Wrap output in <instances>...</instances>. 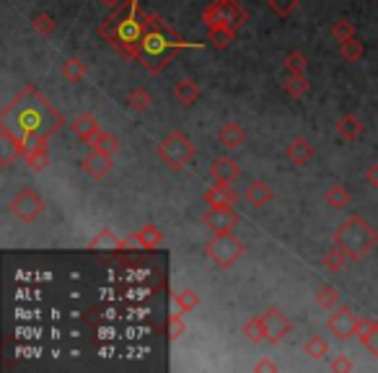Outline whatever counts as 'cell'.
I'll use <instances>...</instances> for the list:
<instances>
[{"label":"cell","instance_id":"21","mask_svg":"<svg viewBox=\"0 0 378 373\" xmlns=\"http://www.w3.org/2000/svg\"><path fill=\"white\" fill-rule=\"evenodd\" d=\"M285 153L295 166H306V163H311V159H314V148H311V143L303 140V137H293V140L287 143Z\"/></svg>","mask_w":378,"mask_h":373},{"label":"cell","instance_id":"22","mask_svg":"<svg viewBox=\"0 0 378 373\" xmlns=\"http://www.w3.org/2000/svg\"><path fill=\"white\" fill-rule=\"evenodd\" d=\"M60 73L65 81H70V84H78V81H84L86 73H88V68H86V62L81 60V57H65V60L60 62Z\"/></svg>","mask_w":378,"mask_h":373},{"label":"cell","instance_id":"8","mask_svg":"<svg viewBox=\"0 0 378 373\" xmlns=\"http://www.w3.org/2000/svg\"><path fill=\"white\" fill-rule=\"evenodd\" d=\"M8 210H11L21 223H34L39 215L45 213V202H42V197H39L34 190H21L13 195Z\"/></svg>","mask_w":378,"mask_h":373},{"label":"cell","instance_id":"45","mask_svg":"<svg viewBox=\"0 0 378 373\" xmlns=\"http://www.w3.org/2000/svg\"><path fill=\"white\" fill-rule=\"evenodd\" d=\"M365 348H368V352H371L373 358L378 360V319H376V329H373L371 340H368V343H365Z\"/></svg>","mask_w":378,"mask_h":373},{"label":"cell","instance_id":"10","mask_svg":"<svg viewBox=\"0 0 378 373\" xmlns=\"http://www.w3.org/2000/svg\"><path fill=\"white\" fill-rule=\"evenodd\" d=\"M326 329L332 332L340 343H345V340H350V337H355V329H357V316L353 314V309L350 306H337L332 311V316L326 319Z\"/></svg>","mask_w":378,"mask_h":373},{"label":"cell","instance_id":"28","mask_svg":"<svg viewBox=\"0 0 378 373\" xmlns=\"http://www.w3.org/2000/svg\"><path fill=\"white\" fill-rule=\"evenodd\" d=\"M311 84L306 76H298V73H287L285 78V93L287 96H293V99H303L306 93H309Z\"/></svg>","mask_w":378,"mask_h":373},{"label":"cell","instance_id":"23","mask_svg":"<svg viewBox=\"0 0 378 373\" xmlns=\"http://www.w3.org/2000/svg\"><path fill=\"white\" fill-rule=\"evenodd\" d=\"M363 120L355 115H345L337 120V132H340V137H345V140H357V137L363 135Z\"/></svg>","mask_w":378,"mask_h":373},{"label":"cell","instance_id":"42","mask_svg":"<svg viewBox=\"0 0 378 373\" xmlns=\"http://www.w3.org/2000/svg\"><path fill=\"white\" fill-rule=\"evenodd\" d=\"M270 8H273L280 18H287L290 13L298 11V0H270Z\"/></svg>","mask_w":378,"mask_h":373},{"label":"cell","instance_id":"47","mask_svg":"<svg viewBox=\"0 0 378 373\" xmlns=\"http://www.w3.org/2000/svg\"><path fill=\"white\" fill-rule=\"evenodd\" d=\"M254 371H277V363L275 360H259L257 366H254Z\"/></svg>","mask_w":378,"mask_h":373},{"label":"cell","instance_id":"18","mask_svg":"<svg viewBox=\"0 0 378 373\" xmlns=\"http://www.w3.org/2000/svg\"><path fill=\"white\" fill-rule=\"evenodd\" d=\"M275 197V192L270 190V184L262 182V179H254V182H249V187H246V192H244V200L249 202L251 207H265L270 205Z\"/></svg>","mask_w":378,"mask_h":373},{"label":"cell","instance_id":"39","mask_svg":"<svg viewBox=\"0 0 378 373\" xmlns=\"http://www.w3.org/2000/svg\"><path fill=\"white\" fill-rule=\"evenodd\" d=\"M96 34L101 39H104V42H109V45H112L114 42V34H117V11H112V13L106 16L104 21L98 23L96 26Z\"/></svg>","mask_w":378,"mask_h":373},{"label":"cell","instance_id":"16","mask_svg":"<svg viewBox=\"0 0 378 373\" xmlns=\"http://www.w3.org/2000/svg\"><path fill=\"white\" fill-rule=\"evenodd\" d=\"M210 174L215 182H223V184H234L239 176H241V166H239V161L228 159V156H220V159L212 161V168Z\"/></svg>","mask_w":378,"mask_h":373},{"label":"cell","instance_id":"3","mask_svg":"<svg viewBox=\"0 0 378 373\" xmlns=\"http://www.w3.org/2000/svg\"><path fill=\"white\" fill-rule=\"evenodd\" d=\"M334 244L345 251V257L350 262H360L378 244V234L363 215H350L348 221L334 231Z\"/></svg>","mask_w":378,"mask_h":373},{"label":"cell","instance_id":"36","mask_svg":"<svg viewBox=\"0 0 378 373\" xmlns=\"http://www.w3.org/2000/svg\"><path fill=\"white\" fill-rule=\"evenodd\" d=\"M184 335H187V321H184L182 311H174L168 316V340H171V343H179Z\"/></svg>","mask_w":378,"mask_h":373},{"label":"cell","instance_id":"5","mask_svg":"<svg viewBox=\"0 0 378 373\" xmlns=\"http://www.w3.org/2000/svg\"><path fill=\"white\" fill-rule=\"evenodd\" d=\"M156 153H159L161 163H166V168H171V171H182L189 161L197 156V148L187 135H182V132H171V135H166L164 140H161Z\"/></svg>","mask_w":378,"mask_h":373},{"label":"cell","instance_id":"43","mask_svg":"<svg viewBox=\"0 0 378 373\" xmlns=\"http://www.w3.org/2000/svg\"><path fill=\"white\" fill-rule=\"evenodd\" d=\"M373 329H376V321L373 319H357V329H355V340L357 343H368L371 340V335H373Z\"/></svg>","mask_w":378,"mask_h":373},{"label":"cell","instance_id":"4","mask_svg":"<svg viewBox=\"0 0 378 373\" xmlns=\"http://www.w3.org/2000/svg\"><path fill=\"white\" fill-rule=\"evenodd\" d=\"M117 11V34H114L112 47L125 57V60H135V50L145 34V16L137 6V0H125Z\"/></svg>","mask_w":378,"mask_h":373},{"label":"cell","instance_id":"48","mask_svg":"<svg viewBox=\"0 0 378 373\" xmlns=\"http://www.w3.org/2000/svg\"><path fill=\"white\" fill-rule=\"evenodd\" d=\"M98 3H101L104 8H112V11H114V8H120L125 0H98Z\"/></svg>","mask_w":378,"mask_h":373},{"label":"cell","instance_id":"33","mask_svg":"<svg viewBox=\"0 0 378 373\" xmlns=\"http://www.w3.org/2000/svg\"><path fill=\"white\" fill-rule=\"evenodd\" d=\"M244 335H246V340L254 345L265 343L267 340V329H265V321H262V316H254V319H249L246 324H244Z\"/></svg>","mask_w":378,"mask_h":373},{"label":"cell","instance_id":"2","mask_svg":"<svg viewBox=\"0 0 378 373\" xmlns=\"http://www.w3.org/2000/svg\"><path fill=\"white\" fill-rule=\"evenodd\" d=\"M187 47L192 45L184 42L161 16L148 13L145 16V34L135 50V62H140L148 73L159 76L161 70L166 68L168 62H174L176 54Z\"/></svg>","mask_w":378,"mask_h":373},{"label":"cell","instance_id":"41","mask_svg":"<svg viewBox=\"0 0 378 373\" xmlns=\"http://www.w3.org/2000/svg\"><path fill=\"white\" fill-rule=\"evenodd\" d=\"M285 70H287V73H298V76H306V70H309V60H306L301 52H290L285 57Z\"/></svg>","mask_w":378,"mask_h":373},{"label":"cell","instance_id":"32","mask_svg":"<svg viewBox=\"0 0 378 373\" xmlns=\"http://www.w3.org/2000/svg\"><path fill=\"white\" fill-rule=\"evenodd\" d=\"M23 161H26V166L31 171H45V168H50V153H47V148H31V151L23 153Z\"/></svg>","mask_w":378,"mask_h":373},{"label":"cell","instance_id":"17","mask_svg":"<svg viewBox=\"0 0 378 373\" xmlns=\"http://www.w3.org/2000/svg\"><path fill=\"white\" fill-rule=\"evenodd\" d=\"M132 241V239H122V236H117V231H112V229H101L96 234V236L88 241V249H93V251H117V249H127V244Z\"/></svg>","mask_w":378,"mask_h":373},{"label":"cell","instance_id":"26","mask_svg":"<svg viewBox=\"0 0 378 373\" xmlns=\"http://www.w3.org/2000/svg\"><path fill=\"white\" fill-rule=\"evenodd\" d=\"M197 306H200V296H197L192 288H179L174 290V311H182V314H189L195 311Z\"/></svg>","mask_w":378,"mask_h":373},{"label":"cell","instance_id":"34","mask_svg":"<svg viewBox=\"0 0 378 373\" xmlns=\"http://www.w3.org/2000/svg\"><path fill=\"white\" fill-rule=\"evenodd\" d=\"M236 31L239 29H231V26H210V42L218 50H226L228 45H234Z\"/></svg>","mask_w":378,"mask_h":373},{"label":"cell","instance_id":"19","mask_svg":"<svg viewBox=\"0 0 378 373\" xmlns=\"http://www.w3.org/2000/svg\"><path fill=\"white\" fill-rule=\"evenodd\" d=\"M244 127L239 122H226L218 130V143L220 148H228V151H236L244 145Z\"/></svg>","mask_w":378,"mask_h":373},{"label":"cell","instance_id":"13","mask_svg":"<svg viewBox=\"0 0 378 373\" xmlns=\"http://www.w3.org/2000/svg\"><path fill=\"white\" fill-rule=\"evenodd\" d=\"M16 159H23V143L0 125V166H11Z\"/></svg>","mask_w":378,"mask_h":373},{"label":"cell","instance_id":"29","mask_svg":"<svg viewBox=\"0 0 378 373\" xmlns=\"http://www.w3.org/2000/svg\"><path fill=\"white\" fill-rule=\"evenodd\" d=\"M324 202L332 210H342V207H348L350 202V192L342 187V184H332V187H326L324 192Z\"/></svg>","mask_w":378,"mask_h":373},{"label":"cell","instance_id":"24","mask_svg":"<svg viewBox=\"0 0 378 373\" xmlns=\"http://www.w3.org/2000/svg\"><path fill=\"white\" fill-rule=\"evenodd\" d=\"M174 99L182 104V107H192L197 99H200V86L195 84V81H189V78H184V81H179L174 88Z\"/></svg>","mask_w":378,"mask_h":373},{"label":"cell","instance_id":"1","mask_svg":"<svg viewBox=\"0 0 378 373\" xmlns=\"http://www.w3.org/2000/svg\"><path fill=\"white\" fill-rule=\"evenodd\" d=\"M0 125L11 130L26 148L34 140L52 137L65 125V117L60 115V109L55 107L37 86L26 84L13 96V101L3 109Z\"/></svg>","mask_w":378,"mask_h":373},{"label":"cell","instance_id":"27","mask_svg":"<svg viewBox=\"0 0 378 373\" xmlns=\"http://www.w3.org/2000/svg\"><path fill=\"white\" fill-rule=\"evenodd\" d=\"M127 107L132 109V112H148V109L153 107V96L148 88H143V86H135L132 91H130L127 96Z\"/></svg>","mask_w":378,"mask_h":373},{"label":"cell","instance_id":"20","mask_svg":"<svg viewBox=\"0 0 378 373\" xmlns=\"http://www.w3.org/2000/svg\"><path fill=\"white\" fill-rule=\"evenodd\" d=\"M132 244H137L140 249H156V246L164 244V234H161L159 226H153V223H145L143 229L135 231V236H132Z\"/></svg>","mask_w":378,"mask_h":373},{"label":"cell","instance_id":"25","mask_svg":"<svg viewBox=\"0 0 378 373\" xmlns=\"http://www.w3.org/2000/svg\"><path fill=\"white\" fill-rule=\"evenodd\" d=\"M316 306H319V309H324V311L332 314L337 306H342L340 290L332 288V285H321V288L316 290Z\"/></svg>","mask_w":378,"mask_h":373},{"label":"cell","instance_id":"44","mask_svg":"<svg viewBox=\"0 0 378 373\" xmlns=\"http://www.w3.org/2000/svg\"><path fill=\"white\" fill-rule=\"evenodd\" d=\"M353 368H355L353 366V360L345 358V355H340V358L332 360V371H337V373H350Z\"/></svg>","mask_w":378,"mask_h":373},{"label":"cell","instance_id":"12","mask_svg":"<svg viewBox=\"0 0 378 373\" xmlns=\"http://www.w3.org/2000/svg\"><path fill=\"white\" fill-rule=\"evenodd\" d=\"M112 168H114L112 153L101 151V148H91V153L84 159V171L91 176V179H104Z\"/></svg>","mask_w":378,"mask_h":373},{"label":"cell","instance_id":"7","mask_svg":"<svg viewBox=\"0 0 378 373\" xmlns=\"http://www.w3.org/2000/svg\"><path fill=\"white\" fill-rule=\"evenodd\" d=\"M205 251H207V257H210L215 265L228 270V267H234L236 262L244 257V244L234 234H215V239H210V241L205 244Z\"/></svg>","mask_w":378,"mask_h":373},{"label":"cell","instance_id":"37","mask_svg":"<svg viewBox=\"0 0 378 373\" xmlns=\"http://www.w3.org/2000/svg\"><path fill=\"white\" fill-rule=\"evenodd\" d=\"M332 37L337 39V42H348V39L355 37V23L350 21V18H340V21L332 23Z\"/></svg>","mask_w":378,"mask_h":373},{"label":"cell","instance_id":"35","mask_svg":"<svg viewBox=\"0 0 378 373\" xmlns=\"http://www.w3.org/2000/svg\"><path fill=\"white\" fill-rule=\"evenodd\" d=\"M303 352H306L311 360H324L326 355H329V345H326L324 337H311V340H306V345H303Z\"/></svg>","mask_w":378,"mask_h":373},{"label":"cell","instance_id":"9","mask_svg":"<svg viewBox=\"0 0 378 373\" xmlns=\"http://www.w3.org/2000/svg\"><path fill=\"white\" fill-rule=\"evenodd\" d=\"M239 213L234 210V205H218L207 207V213L202 215V223L207 226V231L212 234H231L239 226Z\"/></svg>","mask_w":378,"mask_h":373},{"label":"cell","instance_id":"46","mask_svg":"<svg viewBox=\"0 0 378 373\" xmlns=\"http://www.w3.org/2000/svg\"><path fill=\"white\" fill-rule=\"evenodd\" d=\"M365 182L371 184V187H378V161L365 168Z\"/></svg>","mask_w":378,"mask_h":373},{"label":"cell","instance_id":"15","mask_svg":"<svg viewBox=\"0 0 378 373\" xmlns=\"http://www.w3.org/2000/svg\"><path fill=\"white\" fill-rule=\"evenodd\" d=\"M70 130L76 132L78 140H84L88 148L93 145V140L98 137V132H101V125H98V120L93 115H78L73 122H70Z\"/></svg>","mask_w":378,"mask_h":373},{"label":"cell","instance_id":"11","mask_svg":"<svg viewBox=\"0 0 378 373\" xmlns=\"http://www.w3.org/2000/svg\"><path fill=\"white\" fill-rule=\"evenodd\" d=\"M262 321H265V329H267V340L273 345L282 343V340L293 332V321L287 319L277 306H270V309L262 314Z\"/></svg>","mask_w":378,"mask_h":373},{"label":"cell","instance_id":"6","mask_svg":"<svg viewBox=\"0 0 378 373\" xmlns=\"http://www.w3.org/2000/svg\"><path fill=\"white\" fill-rule=\"evenodd\" d=\"M249 13L236 0H212L210 6L202 11V21L207 26H231V29H241L246 23Z\"/></svg>","mask_w":378,"mask_h":373},{"label":"cell","instance_id":"30","mask_svg":"<svg viewBox=\"0 0 378 373\" xmlns=\"http://www.w3.org/2000/svg\"><path fill=\"white\" fill-rule=\"evenodd\" d=\"M348 262L350 259L345 257V251H342L337 244H332V249L321 257V265H324V270H329V272H342V267L348 265Z\"/></svg>","mask_w":378,"mask_h":373},{"label":"cell","instance_id":"31","mask_svg":"<svg viewBox=\"0 0 378 373\" xmlns=\"http://www.w3.org/2000/svg\"><path fill=\"white\" fill-rule=\"evenodd\" d=\"M340 54H342V60H348V62L363 60V57H365V45L357 37H353V39H348V42H342V45H340Z\"/></svg>","mask_w":378,"mask_h":373},{"label":"cell","instance_id":"38","mask_svg":"<svg viewBox=\"0 0 378 373\" xmlns=\"http://www.w3.org/2000/svg\"><path fill=\"white\" fill-rule=\"evenodd\" d=\"M31 23H34V31L42 34V37H50V34L57 29V21H55V16H50V13H37L31 18Z\"/></svg>","mask_w":378,"mask_h":373},{"label":"cell","instance_id":"40","mask_svg":"<svg viewBox=\"0 0 378 373\" xmlns=\"http://www.w3.org/2000/svg\"><path fill=\"white\" fill-rule=\"evenodd\" d=\"M91 148H101V151H106V153H117L120 151V140H117V137L112 135V132H106V130H101V132H98V137L96 140H93V145Z\"/></svg>","mask_w":378,"mask_h":373},{"label":"cell","instance_id":"14","mask_svg":"<svg viewBox=\"0 0 378 373\" xmlns=\"http://www.w3.org/2000/svg\"><path fill=\"white\" fill-rule=\"evenodd\" d=\"M205 205L207 207H218V205H236L239 202V192L231 187V184L215 182L212 187H207L202 195Z\"/></svg>","mask_w":378,"mask_h":373}]
</instances>
